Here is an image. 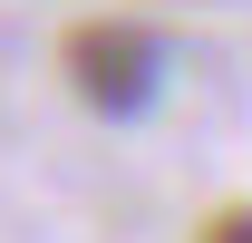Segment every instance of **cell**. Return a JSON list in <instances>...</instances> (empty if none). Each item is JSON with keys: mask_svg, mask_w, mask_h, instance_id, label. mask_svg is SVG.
Returning <instances> with one entry per match:
<instances>
[{"mask_svg": "<svg viewBox=\"0 0 252 243\" xmlns=\"http://www.w3.org/2000/svg\"><path fill=\"white\" fill-rule=\"evenodd\" d=\"M59 68H68V88H78V107H97V117H146L156 88H165V39L146 30V20L88 10V20L59 30Z\"/></svg>", "mask_w": 252, "mask_h": 243, "instance_id": "cell-1", "label": "cell"}, {"mask_svg": "<svg viewBox=\"0 0 252 243\" xmlns=\"http://www.w3.org/2000/svg\"><path fill=\"white\" fill-rule=\"evenodd\" d=\"M204 243H252V204H223L214 224H204Z\"/></svg>", "mask_w": 252, "mask_h": 243, "instance_id": "cell-2", "label": "cell"}]
</instances>
